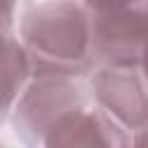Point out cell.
I'll list each match as a JSON object with an SVG mask.
<instances>
[{"label":"cell","mask_w":148,"mask_h":148,"mask_svg":"<svg viewBox=\"0 0 148 148\" xmlns=\"http://www.w3.org/2000/svg\"><path fill=\"white\" fill-rule=\"evenodd\" d=\"M32 76H83L99 65L92 25L79 0H44L30 7L16 28Z\"/></svg>","instance_id":"1"},{"label":"cell","mask_w":148,"mask_h":148,"mask_svg":"<svg viewBox=\"0 0 148 148\" xmlns=\"http://www.w3.org/2000/svg\"><path fill=\"white\" fill-rule=\"evenodd\" d=\"M88 99L92 92L83 76H32L7 120L25 143L44 146L62 116Z\"/></svg>","instance_id":"2"},{"label":"cell","mask_w":148,"mask_h":148,"mask_svg":"<svg viewBox=\"0 0 148 148\" xmlns=\"http://www.w3.org/2000/svg\"><path fill=\"white\" fill-rule=\"evenodd\" d=\"M92 25L99 65H141L148 46V0H79Z\"/></svg>","instance_id":"3"},{"label":"cell","mask_w":148,"mask_h":148,"mask_svg":"<svg viewBox=\"0 0 148 148\" xmlns=\"http://www.w3.org/2000/svg\"><path fill=\"white\" fill-rule=\"evenodd\" d=\"M88 86L95 102L132 136L148 125V79L139 65H97Z\"/></svg>","instance_id":"4"},{"label":"cell","mask_w":148,"mask_h":148,"mask_svg":"<svg viewBox=\"0 0 148 148\" xmlns=\"http://www.w3.org/2000/svg\"><path fill=\"white\" fill-rule=\"evenodd\" d=\"M32 81V65L28 58L25 46L21 44L18 35L12 30L5 32V118L9 116L12 106Z\"/></svg>","instance_id":"5"},{"label":"cell","mask_w":148,"mask_h":148,"mask_svg":"<svg viewBox=\"0 0 148 148\" xmlns=\"http://www.w3.org/2000/svg\"><path fill=\"white\" fill-rule=\"evenodd\" d=\"M132 146H148V125H146L143 130L134 132V141H132Z\"/></svg>","instance_id":"6"},{"label":"cell","mask_w":148,"mask_h":148,"mask_svg":"<svg viewBox=\"0 0 148 148\" xmlns=\"http://www.w3.org/2000/svg\"><path fill=\"white\" fill-rule=\"evenodd\" d=\"M141 72L146 74V79H148V46H146V51H143V58H141Z\"/></svg>","instance_id":"7"}]
</instances>
